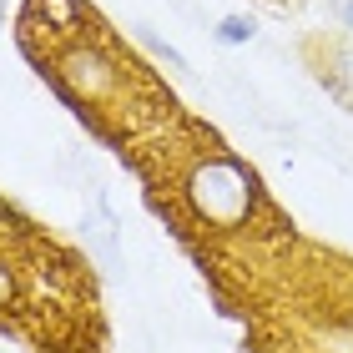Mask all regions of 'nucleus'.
Wrapping results in <instances>:
<instances>
[{"instance_id": "obj_1", "label": "nucleus", "mask_w": 353, "mask_h": 353, "mask_svg": "<svg viewBox=\"0 0 353 353\" xmlns=\"http://www.w3.org/2000/svg\"><path fill=\"white\" fill-rule=\"evenodd\" d=\"M187 197L207 222L237 228V222L252 212V202H258V182H252V172L243 162H232V157H207V162L192 172Z\"/></svg>"}, {"instance_id": "obj_2", "label": "nucleus", "mask_w": 353, "mask_h": 353, "mask_svg": "<svg viewBox=\"0 0 353 353\" xmlns=\"http://www.w3.org/2000/svg\"><path fill=\"white\" fill-rule=\"evenodd\" d=\"M252 36H258V26H252L248 15H228V21L217 26V41H222V46H248Z\"/></svg>"}, {"instance_id": "obj_3", "label": "nucleus", "mask_w": 353, "mask_h": 353, "mask_svg": "<svg viewBox=\"0 0 353 353\" xmlns=\"http://www.w3.org/2000/svg\"><path fill=\"white\" fill-rule=\"evenodd\" d=\"M343 26L353 30V0H348V6H343Z\"/></svg>"}]
</instances>
